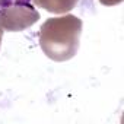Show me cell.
Listing matches in <instances>:
<instances>
[{
	"label": "cell",
	"mask_w": 124,
	"mask_h": 124,
	"mask_svg": "<svg viewBox=\"0 0 124 124\" xmlns=\"http://www.w3.org/2000/svg\"><path fill=\"white\" fill-rule=\"evenodd\" d=\"M31 0H0V10L8 8H29Z\"/></svg>",
	"instance_id": "1"
}]
</instances>
